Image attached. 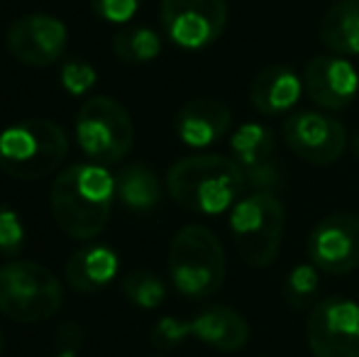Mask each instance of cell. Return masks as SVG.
Wrapping results in <instances>:
<instances>
[{
	"label": "cell",
	"mask_w": 359,
	"mask_h": 357,
	"mask_svg": "<svg viewBox=\"0 0 359 357\" xmlns=\"http://www.w3.org/2000/svg\"><path fill=\"white\" fill-rule=\"evenodd\" d=\"M115 198V177L95 162L64 169L52 186V213L74 240H93L105 230Z\"/></svg>",
	"instance_id": "obj_1"
},
{
	"label": "cell",
	"mask_w": 359,
	"mask_h": 357,
	"mask_svg": "<svg viewBox=\"0 0 359 357\" xmlns=\"http://www.w3.org/2000/svg\"><path fill=\"white\" fill-rule=\"evenodd\" d=\"M245 184L240 164L222 154L184 157L166 174V189L174 203L203 215H217L232 208Z\"/></svg>",
	"instance_id": "obj_2"
},
{
	"label": "cell",
	"mask_w": 359,
	"mask_h": 357,
	"mask_svg": "<svg viewBox=\"0 0 359 357\" xmlns=\"http://www.w3.org/2000/svg\"><path fill=\"white\" fill-rule=\"evenodd\" d=\"M69 137L54 120L27 118L0 133V169L20 181H37L64 164Z\"/></svg>",
	"instance_id": "obj_3"
},
{
	"label": "cell",
	"mask_w": 359,
	"mask_h": 357,
	"mask_svg": "<svg viewBox=\"0 0 359 357\" xmlns=\"http://www.w3.org/2000/svg\"><path fill=\"white\" fill-rule=\"evenodd\" d=\"M169 274L186 299H208L225 281V250L205 225H186L169 248Z\"/></svg>",
	"instance_id": "obj_4"
},
{
	"label": "cell",
	"mask_w": 359,
	"mask_h": 357,
	"mask_svg": "<svg viewBox=\"0 0 359 357\" xmlns=\"http://www.w3.org/2000/svg\"><path fill=\"white\" fill-rule=\"evenodd\" d=\"M64 286L44 264L13 260L0 267V314L18 323H39L62 309Z\"/></svg>",
	"instance_id": "obj_5"
},
{
	"label": "cell",
	"mask_w": 359,
	"mask_h": 357,
	"mask_svg": "<svg viewBox=\"0 0 359 357\" xmlns=\"http://www.w3.org/2000/svg\"><path fill=\"white\" fill-rule=\"evenodd\" d=\"M286 208L271 191H255L237 201L230 213V230L237 252L250 267H269L284 238Z\"/></svg>",
	"instance_id": "obj_6"
},
{
	"label": "cell",
	"mask_w": 359,
	"mask_h": 357,
	"mask_svg": "<svg viewBox=\"0 0 359 357\" xmlns=\"http://www.w3.org/2000/svg\"><path fill=\"white\" fill-rule=\"evenodd\" d=\"M76 140L83 154L95 164H115L135 144V125L125 105L108 95H93L76 115Z\"/></svg>",
	"instance_id": "obj_7"
},
{
	"label": "cell",
	"mask_w": 359,
	"mask_h": 357,
	"mask_svg": "<svg viewBox=\"0 0 359 357\" xmlns=\"http://www.w3.org/2000/svg\"><path fill=\"white\" fill-rule=\"evenodd\" d=\"M164 32L181 49H205L220 39L227 25L225 0H161Z\"/></svg>",
	"instance_id": "obj_8"
},
{
	"label": "cell",
	"mask_w": 359,
	"mask_h": 357,
	"mask_svg": "<svg viewBox=\"0 0 359 357\" xmlns=\"http://www.w3.org/2000/svg\"><path fill=\"white\" fill-rule=\"evenodd\" d=\"M313 357H359V301L327 296L308 316Z\"/></svg>",
	"instance_id": "obj_9"
},
{
	"label": "cell",
	"mask_w": 359,
	"mask_h": 357,
	"mask_svg": "<svg viewBox=\"0 0 359 357\" xmlns=\"http://www.w3.org/2000/svg\"><path fill=\"white\" fill-rule=\"evenodd\" d=\"M284 142L298 159L308 164H335L347 149V130L332 115L301 110L284 123Z\"/></svg>",
	"instance_id": "obj_10"
},
{
	"label": "cell",
	"mask_w": 359,
	"mask_h": 357,
	"mask_svg": "<svg viewBox=\"0 0 359 357\" xmlns=\"http://www.w3.org/2000/svg\"><path fill=\"white\" fill-rule=\"evenodd\" d=\"M67 25L54 15L29 13L18 18L8 29V52L25 67H52L67 52Z\"/></svg>",
	"instance_id": "obj_11"
},
{
	"label": "cell",
	"mask_w": 359,
	"mask_h": 357,
	"mask_svg": "<svg viewBox=\"0 0 359 357\" xmlns=\"http://www.w3.org/2000/svg\"><path fill=\"white\" fill-rule=\"evenodd\" d=\"M308 257L320 271L347 274L359 267V215H325L308 235Z\"/></svg>",
	"instance_id": "obj_12"
},
{
	"label": "cell",
	"mask_w": 359,
	"mask_h": 357,
	"mask_svg": "<svg viewBox=\"0 0 359 357\" xmlns=\"http://www.w3.org/2000/svg\"><path fill=\"white\" fill-rule=\"evenodd\" d=\"M232 159L240 164L245 181L257 191L274 194L281 186V169L276 164V140L266 125L247 123L230 140Z\"/></svg>",
	"instance_id": "obj_13"
},
{
	"label": "cell",
	"mask_w": 359,
	"mask_h": 357,
	"mask_svg": "<svg viewBox=\"0 0 359 357\" xmlns=\"http://www.w3.org/2000/svg\"><path fill=\"white\" fill-rule=\"evenodd\" d=\"M303 86L320 108L342 110L359 90V74L342 57H313L303 72Z\"/></svg>",
	"instance_id": "obj_14"
},
{
	"label": "cell",
	"mask_w": 359,
	"mask_h": 357,
	"mask_svg": "<svg viewBox=\"0 0 359 357\" xmlns=\"http://www.w3.org/2000/svg\"><path fill=\"white\" fill-rule=\"evenodd\" d=\"M232 113L222 100L215 98H194L181 105L176 113V135L189 147H208L225 137L230 130Z\"/></svg>",
	"instance_id": "obj_15"
},
{
	"label": "cell",
	"mask_w": 359,
	"mask_h": 357,
	"mask_svg": "<svg viewBox=\"0 0 359 357\" xmlns=\"http://www.w3.org/2000/svg\"><path fill=\"white\" fill-rule=\"evenodd\" d=\"M191 338L220 353H237L250 340V325L230 306H210L191 321Z\"/></svg>",
	"instance_id": "obj_16"
},
{
	"label": "cell",
	"mask_w": 359,
	"mask_h": 357,
	"mask_svg": "<svg viewBox=\"0 0 359 357\" xmlns=\"http://www.w3.org/2000/svg\"><path fill=\"white\" fill-rule=\"evenodd\" d=\"M303 90V81H298V76L288 67L274 64L266 67L264 72L257 74V79L252 81L250 98L259 113L264 115H281L286 110H291L298 103Z\"/></svg>",
	"instance_id": "obj_17"
},
{
	"label": "cell",
	"mask_w": 359,
	"mask_h": 357,
	"mask_svg": "<svg viewBox=\"0 0 359 357\" xmlns=\"http://www.w3.org/2000/svg\"><path fill=\"white\" fill-rule=\"evenodd\" d=\"M118 274V255L108 245L93 243L79 250L67 262V281L79 294H93Z\"/></svg>",
	"instance_id": "obj_18"
},
{
	"label": "cell",
	"mask_w": 359,
	"mask_h": 357,
	"mask_svg": "<svg viewBox=\"0 0 359 357\" xmlns=\"http://www.w3.org/2000/svg\"><path fill=\"white\" fill-rule=\"evenodd\" d=\"M320 42L335 54H359V0L330 5L320 20Z\"/></svg>",
	"instance_id": "obj_19"
},
{
	"label": "cell",
	"mask_w": 359,
	"mask_h": 357,
	"mask_svg": "<svg viewBox=\"0 0 359 357\" xmlns=\"http://www.w3.org/2000/svg\"><path fill=\"white\" fill-rule=\"evenodd\" d=\"M115 194L128 208L149 210L161 201V186L149 167L128 164L115 174Z\"/></svg>",
	"instance_id": "obj_20"
},
{
	"label": "cell",
	"mask_w": 359,
	"mask_h": 357,
	"mask_svg": "<svg viewBox=\"0 0 359 357\" xmlns=\"http://www.w3.org/2000/svg\"><path fill=\"white\" fill-rule=\"evenodd\" d=\"M113 52L125 64H149L161 54V37L147 25H133L115 34Z\"/></svg>",
	"instance_id": "obj_21"
},
{
	"label": "cell",
	"mask_w": 359,
	"mask_h": 357,
	"mask_svg": "<svg viewBox=\"0 0 359 357\" xmlns=\"http://www.w3.org/2000/svg\"><path fill=\"white\" fill-rule=\"evenodd\" d=\"M123 291L140 309H156L166 299V284L154 271H147V269L130 271L123 279Z\"/></svg>",
	"instance_id": "obj_22"
},
{
	"label": "cell",
	"mask_w": 359,
	"mask_h": 357,
	"mask_svg": "<svg viewBox=\"0 0 359 357\" xmlns=\"http://www.w3.org/2000/svg\"><path fill=\"white\" fill-rule=\"evenodd\" d=\"M318 286H320V276H318L316 264H298L288 271L286 276V286H284V296L286 304L296 311H306L308 306L316 301Z\"/></svg>",
	"instance_id": "obj_23"
},
{
	"label": "cell",
	"mask_w": 359,
	"mask_h": 357,
	"mask_svg": "<svg viewBox=\"0 0 359 357\" xmlns=\"http://www.w3.org/2000/svg\"><path fill=\"white\" fill-rule=\"evenodd\" d=\"M95 69L83 59H72L62 67V86L72 95H83L95 86Z\"/></svg>",
	"instance_id": "obj_24"
},
{
	"label": "cell",
	"mask_w": 359,
	"mask_h": 357,
	"mask_svg": "<svg viewBox=\"0 0 359 357\" xmlns=\"http://www.w3.org/2000/svg\"><path fill=\"white\" fill-rule=\"evenodd\" d=\"M186 338H191V321H179V318H171V316L156 321L154 330H151V343L159 350L176 348Z\"/></svg>",
	"instance_id": "obj_25"
},
{
	"label": "cell",
	"mask_w": 359,
	"mask_h": 357,
	"mask_svg": "<svg viewBox=\"0 0 359 357\" xmlns=\"http://www.w3.org/2000/svg\"><path fill=\"white\" fill-rule=\"evenodd\" d=\"M90 10L105 22H130L137 15L142 0H88Z\"/></svg>",
	"instance_id": "obj_26"
},
{
	"label": "cell",
	"mask_w": 359,
	"mask_h": 357,
	"mask_svg": "<svg viewBox=\"0 0 359 357\" xmlns=\"http://www.w3.org/2000/svg\"><path fill=\"white\" fill-rule=\"evenodd\" d=\"M22 243H25V228L20 215L10 208H0V252L5 255L20 252Z\"/></svg>",
	"instance_id": "obj_27"
},
{
	"label": "cell",
	"mask_w": 359,
	"mask_h": 357,
	"mask_svg": "<svg viewBox=\"0 0 359 357\" xmlns=\"http://www.w3.org/2000/svg\"><path fill=\"white\" fill-rule=\"evenodd\" d=\"M355 152H357V157H359V133H357V137H355Z\"/></svg>",
	"instance_id": "obj_28"
},
{
	"label": "cell",
	"mask_w": 359,
	"mask_h": 357,
	"mask_svg": "<svg viewBox=\"0 0 359 357\" xmlns=\"http://www.w3.org/2000/svg\"><path fill=\"white\" fill-rule=\"evenodd\" d=\"M0 353H3V328H0Z\"/></svg>",
	"instance_id": "obj_29"
},
{
	"label": "cell",
	"mask_w": 359,
	"mask_h": 357,
	"mask_svg": "<svg viewBox=\"0 0 359 357\" xmlns=\"http://www.w3.org/2000/svg\"><path fill=\"white\" fill-rule=\"evenodd\" d=\"M57 357H76L74 353H62V355H57Z\"/></svg>",
	"instance_id": "obj_30"
}]
</instances>
